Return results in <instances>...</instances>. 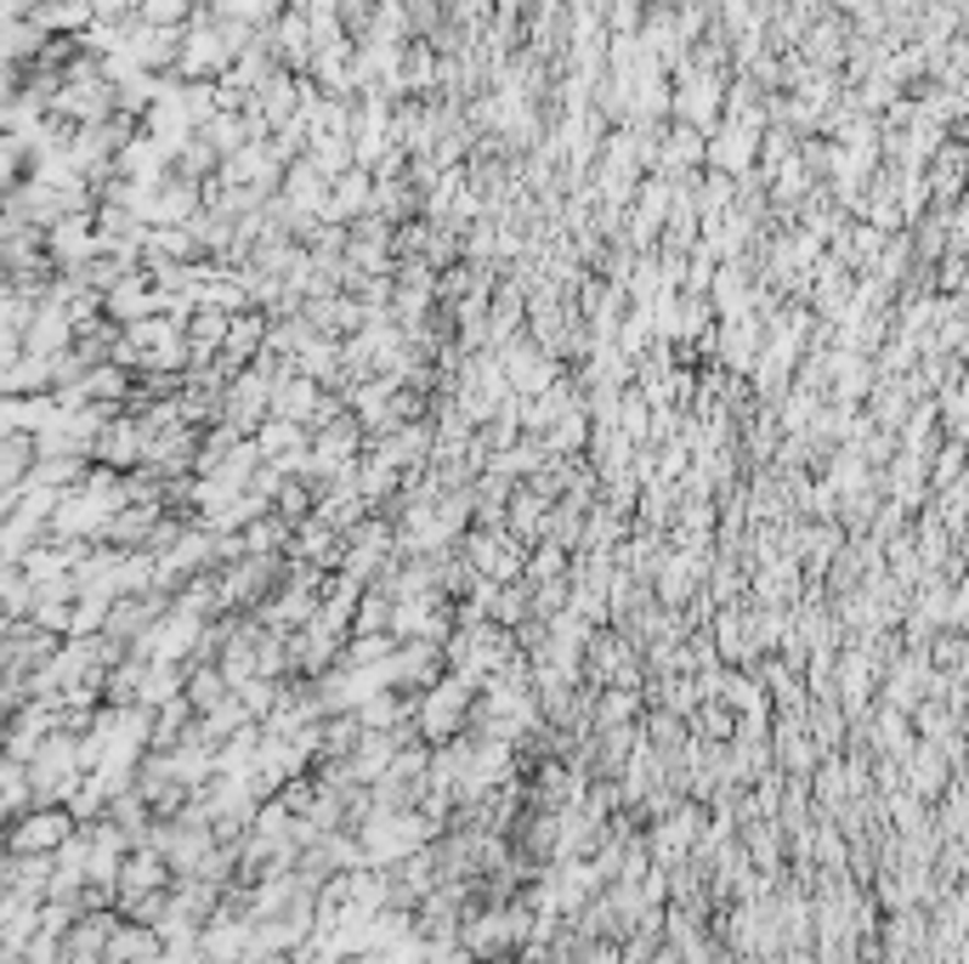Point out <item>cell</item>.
Listing matches in <instances>:
<instances>
[{
    "label": "cell",
    "mask_w": 969,
    "mask_h": 964,
    "mask_svg": "<svg viewBox=\"0 0 969 964\" xmlns=\"http://www.w3.org/2000/svg\"><path fill=\"white\" fill-rule=\"evenodd\" d=\"M62 835H69V817H35L18 828V851H52Z\"/></svg>",
    "instance_id": "obj_1"
}]
</instances>
